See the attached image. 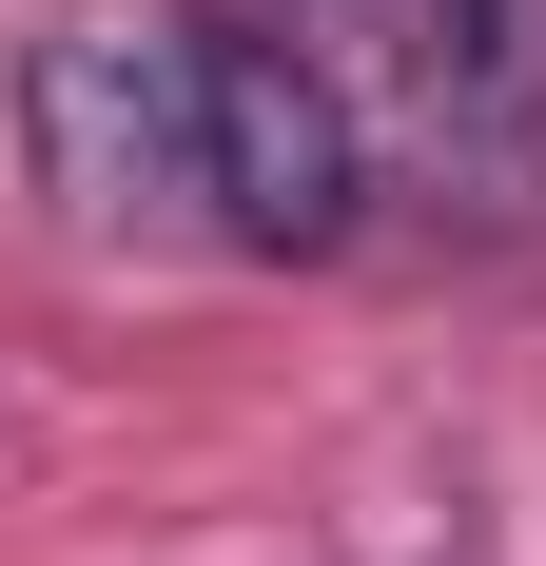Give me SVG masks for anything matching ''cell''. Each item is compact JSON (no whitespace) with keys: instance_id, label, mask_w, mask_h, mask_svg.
I'll list each match as a JSON object with an SVG mask.
<instances>
[{"instance_id":"obj_1","label":"cell","mask_w":546,"mask_h":566,"mask_svg":"<svg viewBox=\"0 0 546 566\" xmlns=\"http://www.w3.org/2000/svg\"><path fill=\"white\" fill-rule=\"evenodd\" d=\"M196 40V196H216V254H351V216H371V98L332 78L313 20H254V0H196L176 20Z\"/></svg>"},{"instance_id":"obj_2","label":"cell","mask_w":546,"mask_h":566,"mask_svg":"<svg viewBox=\"0 0 546 566\" xmlns=\"http://www.w3.org/2000/svg\"><path fill=\"white\" fill-rule=\"evenodd\" d=\"M20 176L59 234H216L196 196V40L176 20H59L20 40Z\"/></svg>"},{"instance_id":"obj_3","label":"cell","mask_w":546,"mask_h":566,"mask_svg":"<svg viewBox=\"0 0 546 566\" xmlns=\"http://www.w3.org/2000/svg\"><path fill=\"white\" fill-rule=\"evenodd\" d=\"M293 20L332 40V78H351V98H371V137L410 157V137L469 98V59H489V20H507V0H293Z\"/></svg>"},{"instance_id":"obj_4","label":"cell","mask_w":546,"mask_h":566,"mask_svg":"<svg viewBox=\"0 0 546 566\" xmlns=\"http://www.w3.org/2000/svg\"><path fill=\"white\" fill-rule=\"evenodd\" d=\"M430 566H469V547H430Z\"/></svg>"}]
</instances>
